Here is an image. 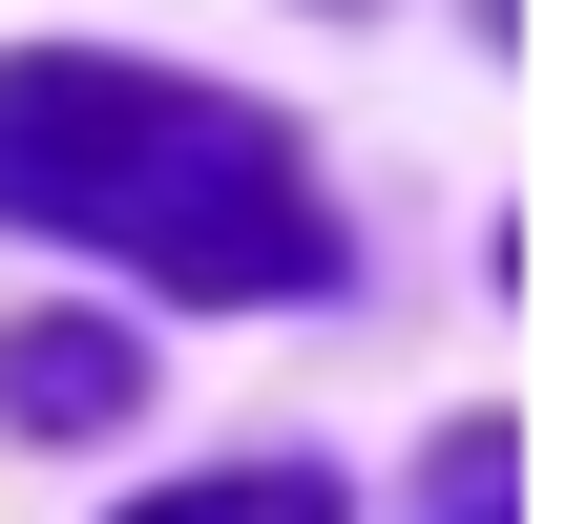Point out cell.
I'll return each instance as SVG.
<instances>
[{"instance_id": "cell-3", "label": "cell", "mask_w": 566, "mask_h": 524, "mask_svg": "<svg viewBox=\"0 0 566 524\" xmlns=\"http://www.w3.org/2000/svg\"><path fill=\"white\" fill-rule=\"evenodd\" d=\"M126 524H336V483L315 462H231V483H147Z\"/></svg>"}, {"instance_id": "cell-2", "label": "cell", "mask_w": 566, "mask_h": 524, "mask_svg": "<svg viewBox=\"0 0 566 524\" xmlns=\"http://www.w3.org/2000/svg\"><path fill=\"white\" fill-rule=\"evenodd\" d=\"M147 399V336L126 315H0V420L21 441H105Z\"/></svg>"}, {"instance_id": "cell-1", "label": "cell", "mask_w": 566, "mask_h": 524, "mask_svg": "<svg viewBox=\"0 0 566 524\" xmlns=\"http://www.w3.org/2000/svg\"><path fill=\"white\" fill-rule=\"evenodd\" d=\"M0 231H84L168 294H336V210L294 168V126L210 105V84H147V63H0Z\"/></svg>"}]
</instances>
